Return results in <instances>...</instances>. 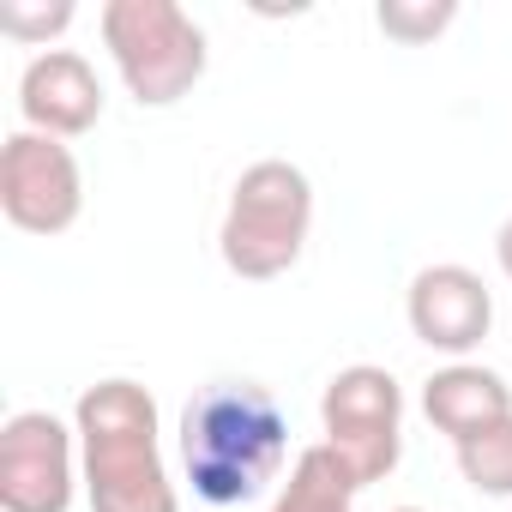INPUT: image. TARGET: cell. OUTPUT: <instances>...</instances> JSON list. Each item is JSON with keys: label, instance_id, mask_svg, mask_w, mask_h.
<instances>
[{"label": "cell", "instance_id": "obj_1", "mask_svg": "<svg viewBox=\"0 0 512 512\" xmlns=\"http://www.w3.org/2000/svg\"><path fill=\"white\" fill-rule=\"evenodd\" d=\"M290 458V416L253 380H217L181 410V464L205 506L260 500Z\"/></svg>", "mask_w": 512, "mask_h": 512}, {"label": "cell", "instance_id": "obj_2", "mask_svg": "<svg viewBox=\"0 0 512 512\" xmlns=\"http://www.w3.org/2000/svg\"><path fill=\"white\" fill-rule=\"evenodd\" d=\"M73 428H79L91 512H181V494L157 446V398L139 380L115 374L85 386Z\"/></svg>", "mask_w": 512, "mask_h": 512}, {"label": "cell", "instance_id": "obj_3", "mask_svg": "<svg viewBox=\"0 0 512 512\" xmlns=\"http://www.w3.org/2000/svg\"><path fill=\"white\" fill-rule=\"evenodd\" d=\"M308 229H314V181L284 157H260L241 169V181L229 193L217 247H223V266L235 278L266 284L302 260Z\"/></svg>", "mask_w": 512, "mask_h": 512}, {"label": "cell", "instance_id": "obj_4", "mask_svg": "<svg viewBox=\"0 0 512 512\" xmlns=\"http://www.w3.org/2000/svg\"><path fill=\"white\" fill-rule=\"evenodd\" d=\"M97 25H103V49L115 55L133 103L169 109L205 79V31L175 0H109Z\"/></svg>", "mask_w": 512, "mask_h": 512}, {"label": "cell", "instance_id": "obj_5", "mask_svg": "<svg viewBox=\"0 0 512 512\" xmlns=\"http://www.w3.org/2000/svg\"><path fill=\"white\" fill-rule=\"evenodd\" d=\"M320 428H326V446L338 452V464L356 476V488L386 482L398 470V452H404V392H398V380L374 362L338 368L326 398H320Z\"/></svg>", "mask_w": 512, "mask_h": 512}, {"label": "cell", "instance_id": "obj_6", "mask_svg": "<svg viewBox=\"0 0 512 512\" xmlns=\"http://www.w3.org/2000/svg\"><path fill=\"white\" fill-rule=\"evenodd\" d=\"M0 211L25 235H67L85 211V175L73 145L19 127L0 145Z\"/></svg>", "mask_w": 512, "mask_h": 512}, {"label": "cell", "instance_id": "obj_7", "mask_svg": "<svg viewBox=\"0 0 512 512\" xmlns=\"http://www.w3.org/2000/svg\"><path fill=\"white\" fill-rule=\"evenodd\" d=\"M79 428L49 410H19L0 428V512H67L79 482Z\"/></svg>", "mask_w": 512, "mask_h": 512}, {"label": "cell", "instance_id": "obj_8", "mask_svg": "<svg viewBox=\"0 0 512 512\" xmlns=\"http://www.w3.org/2000/svg\"><path fill=\"white\" fill-rule=\"evenodd\" d=\"M410 332L440 356H470L494 326V296L470 266H422L410 278Z\"/></svg>", "mask_w": 512, "mask_h": 512}, {"label": "cell", "instance_id": "obj_9", "mask_svg": "<svg viewBox=\"0 0 512 512\" xmlns=\"http://www.w3.org/2000/svg\"><path fill=\"white\" fill-rule=\"evenodd\" d=\"M19 115L31 133H49V139H79L103 121V85H97V67L79 55V49H49L25 67L19 79Z\"/></svg>", "mask_w": 512, "mask_h": 512}, {"label": "cell", "instance_id": "obj_10", "mask_svg": "<svg viewBox=\"0 0 512 512\" xmlns=\"http://www.w3.org/2000/svg\"><path fill=\"white\" fill-rule=\"evenodd\" d=\"M422 416L458 446V440H470V434H482V428H494V422L512 416V386L494 368H482V362H452V368L428 374Z\"/></svg>", "mask_w": 512, "mask_h": 512}, {"label": "cell", "instance_id": "obj_11", "mask_svg": "<svg viewBox=\"0 0 512 512\" xmlns=\"http://www.w3.org/2000/svg\"><path fill=\"white\" fill-rule=\"evenodd\" d=\"M272 512H356V476L338 464V452L326 440L302 446L296 464H290V482L272 500Z\"/></svg>", "mask_w": 512, "mask_h": 512}, {"label": "cell", "instance_id": "obj_12", "mask_svg": "<svg viewBox=\"0 0 512 512\" xmlns=\"http://www.w3.org/2000/svg\"><path fill=\"white\" fill-rule=\"evenodd\" d=\"M458 470H464V482L476 494L512 500V416L482 428V434H470V440H458Z\"/></svg>", "mask_w": 512, "mask_h": 512}, {"label": "cell", "instance_id": "obj_13", "mask_svg": "<svg viewBox=\"0 0 512 512\" xmlns=\"http://www.w3.org/2000/svg\"><path fill=\"white\" fill-rule=\"evenodd\" d=\"M458 19V7H452V0H380V7H374V25L392 37V43H434L446 25Z\"/></svg>", "mask_w": 512, "mask_h": 512}, {"label": "cell", "instance_id": "obj_14", "mask_svg": "<svg viewBox=\"0 0 512 512\" xmlns=\"http://www.w3.org/2000/svg\"><path fill=\"white\" fill-rule=\"evenodd\" d=\"M73 19H79L73 0H55V7H25V0H7V7H0V31H7L13 43H49Z\"/></svg>", "mask_w": 512, "mask_h": 512}, {"label": "cell", "instance_id": "obj_15", "mask_svg": "<svg viewBox=\"0 0 512 512\" xmlns=\"http://www.w3.org/2000/svg\"><path fill=\"white\" fill-rule=\"evenodd\" d=\"M494 260H500V272H506V284H512V217H506L500 235H494Z\"/></svg>", "mask_w": 512, "mask_h": 512}, {"label": "cell", "instance_id": "obj_16", "mask_svg": "<svg viewBox=\"0 0 512 512\" xmlns=\"http://www.w3.org/2000/svg\"><path fill=\"white\" fill-rule=\"evenodd\" d=\"M398 512H422V506H398Z\"/></svg>", "mask_w": 512, "mask_h": 512}]
</instances>
